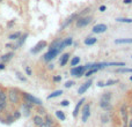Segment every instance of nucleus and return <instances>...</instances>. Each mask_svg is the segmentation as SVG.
I'll return each instance as SVG.
<instances>
[{"label": "nucleus", "instance_id": "f257e3e1", "mask_svg": "<svg viewBox=\"0 0 132 127\" xmlns=\"http://www.w3.org/2000/svg\"><path fill=\"white\" fill-rule=\"evenodd\" d=\"M7 98L9 99V102L13 103V104H18L19 101H20V95H19V91L16 89L12 88L8 90L7 93Z\"/></svg>", "mask_w": 132, "mask_h": 127}, {"label": "nucleus", "instance_id": "f03ea898", "mask_svg": "<svg viewBox=\"0 0 132 127\" xmlns=\"http://www.w3.org/2000/svg\"><path fill=\"white\" fill-rule=\"evenodd\" d=\"M22 96H23V98H24L27 102H30V103H32V104H36V105H38V106H41L42 105V101L38 99V98H36V97H34V96L30 95V94L22 93Z\"/></svg>", "mask_w": 132, "mask_h": 127}, {"label": "nucleus", "instance_id": "7ed1b4c3", "mask_svg": "<svg viewBox=\"0 0 132 127\" xmlns=\"http://www.w3.org/2000/svg\"><path fill=\"white\" fill-rule=\"evenodd\" d=\"M85 72H86V69H85L84 66H74L71 69V75L75 77H80L85 74Z\"/></svg>", "mask_w": 132, "mask_h": 127}, {"label": "nucleus", "instance_id": "20e7f679", "mask_svg": "<svg viewBox=\"0 0 132 127\" xmlns=\"http://www.w3.org/2000/svg\"><path fill=\"white\" fill-rule=\"evenodd\" d=\"M90 22H92V17H88V16H81V17H79L77 20V27L78 28L87 27Z\"/></svg>", "mask_w": 132, "mask_h": 127}, {"label": "nucleus", "instance_id": "39448f33", "mask_svg": "<svg viewBox=\"0 0 132 127\" xmlns=\"http://www.w3.org/2000/svg\"><path fill=\"white\" fill-rule=\"evenodd\" d=\"M46 45H48V43H46L45 41H41V42H38V43H37L36 45L31 49V50H30V52L34 53V55H36V53L41 52L44 48H46Z\"/></svg>", "mask_w": 132, "mask_h": 127}, {"label": "nucleus", "instance_id": "423d86ee", "mask_svg": "<svg viewBox=\"0 0 132 127\" xmlns=\"http://www.w3.org/2000/svg\"><path fill=\"white\" fill-rule=\"evenodd\" d=\"M89 117H90V105L86 104L84 105V109H82V121L86 123Z\"/></svg>", "mask_w": 132, "mask_h": 127}, {"label": "nucleus", "instance_id": "0eeeda50", "mask_svg": "<svg viewBox=\"0 0 132 127\" xmlns=\"http://www.w3.org/2000/svg\"><path fill=\"white\" fill-rule=\"evenodd\" d=\"M107 29H108V27L105 24L98 23V24H96L93 27V32L94 34H103V32L107 31Z\"/></svg>", "mask_w": 132, "mask_h": 127}, {"label": "nucleus", "instance_id": "6e6552de", "mask_svg": "<svg viewBox=\"0 0 132 127\" xmlns=\"http://www.w3.org/2000/svg\"><path fill=\"white\" fill-rule=\"evenodd\" d=\"M58 53H59V51L58 50H49V52L44 55L43 59L45 60V61H50V60H52L55 57H57Z\"/></svg>", "mask_w": 132, "mask_h": 127}, {"label": "nucleus", "instance_id": "1a4fd4ad", "mask_svg": "<svg viewBox=\"0 0 132 127\" xmlns=\"http://www.w3.org/2000/svg\"><path fill=\"white\" fill-rule=\"evenodd\" d=\"M92 83H93V82H92V80H88L87 82H85L82 86L79 87V89H78V94H79V95H82V94H85L87 90H88L89 87L92 86Z\"/></svg>", "mask_w": 132, "mask_h": 127}, {"label": "nucleus", "instance_id": "9d476101", "mask_svg": "<svg viewBox=\"0 0 132 127\" xmlns=\"http://www.w3.org/2000/svg\"><path fill=\"white\" fill-rule=\"evenodd\" d=\"M77 17H78V15H77V14H72V15H71V16H70V17H68V19H67V20H66V21H65V22H64V23H63V25H62V27H60V30L65 29V28H66V27H67V25H68V24H71V23H72V22H73V21H74V19H77Z\"/></svg>", "mask_w": 132, "mask_h": 127}, {"label": "nucleus", "instance_id": "9b49d317", "mask_svg": "<svg viewBox=\"0 0 132 127\" xmlns=\"http://www.w3.org/2000/svg\"><path fill=\"white\" fill-rule=\"evenodd\" d=\"M85 98H81V99L79 101V102H78V104L75 105V107H74V111H73V117H74V118H77L78 117V113H79V110H80V107L82 106V104H84L85 103Z\"/></svg>", "mask_w": 132, "mask_h": 127}, {"label": "nucleus", "instance_id": "f8f14e48", "mask_svg": "<svg viewBox=\"0 0 132 127\" xmlns=\"http://www.w3.org/2000/svg\"><path fill=\"white\" fill-rule=\"evenodd\" d=\"M13 57H14V53L13 52L6 53V55H4V56H1V57H0V61H1V62H7V61H9V60H11Z\"/></svg>", "mask_w": 132, "mask_h": 127}, {"label": "nucleus", "instance_id": "ddd939ff", "mask_svg": "<svg viewBox=\"0 0 132 127\" xmlns=\"http://www.w3.org/2000/svg\"><path fill=\"white\" fill-rule=\"evenodd\" d=\"M100 106L102 107L104 111H109V110L112 109L111 104H110V102H105V101H100Z\"/></svg>", "mask_w": 132, "mask_h": 127}, {"label": "nucleus", "instance_id": "4468645a", "mask_svg": "<svg viewBox=\"0 0 132 127\" xmlns=\"http://www.w3.org/2000/svg\"><path fill=\"white\" fill-rule=\"evenodd\" d=\"M68 59H70V55L68 53H64V55L60 57V59H59V65L62 66H65L66 63H67V61H68Z\"/></svg>", "mask_w": 132, "mask_h": 127}, {"label": "nucleus", "instance_id": "2eb2a0df", "mask_svg": "<svg viewBox=\"0 0 132 127\" xmlns=\"http://www.w3.org/2000/svg\"><path fill=\"white\" fill-rule=\"evenodd\" d=\"M121 112H122V117H123V121H124V125L128 124V111H126V106L123 105L121 109Z\"/></svg>", "mask_w": 132, "mask_h": 127}, {"label": "nucleus", "instance_id": "dca6fc26", "mask_svg": "<svg viewBox=\"0 0 132 127\" xmlns=\"http://www.w3.org/2000/svg\"><path fill=\"white\" fill-rule=\"evenodd\" d=\"M97 42V38H95V37H87L86 39H85V45H94V44Z\"/></svg>", "mask_w": 132, "mask_h": 127}, {"label": "nucleus", "instance_id": "f3484780", "mask_svg": "<svg viewBox=\"0 0 132 127\" xmlns=\"http://www.w3.org/2000/svg\"><path fill=\"white\" fill-rule=\"evenodd\" d=\"M32 121H34V124H35V125L39 127V126L42 125V124L44 123V119L42 118L41 116H35L34 118H32Z\"/></svg>", "mask_w": 132, "mask_h": 127}, {"label": "nucleus", "instance_id": "a211bd4d", "mask_svg": "<svg viewBox=\"0 0 132 127\" xmlns=\"http://www.w3.org/2000/svg\"><path fill=\"white\" fill-rule=\"evenodd\" d=\"M115 44H132V38H119L115 41Z\"/></svg>", "mask_w": 132, "mask_h": 127}, {"label": "nucleus", "instance_id": "6ab92c4d", "mask_svg": "<svg viewBox=\"0 0 132 127\" xmlns=\"http://www.w3.org/2000/svg\"><path fill=\"white\" fill-rule=\"evenodd\" d=\"M63 95V90H56L53 91L52 94H50V95L48 96V99H51V98H55V97H58V96Z\"/></svg>", "mask_w": 132, "mask_h": 127}, {"label": "nucleus", "instance_id": "aec40b11", "mask_svg": "<svg viewBox=\"0 0 132 127\" xmlns=\"http://www.w3.org/2000/svg\"><path fill=\"white\" fill-rule=\"evenodd\" d=\"M27 37H28V34H24L23 36H20V37H19V38H18L19 42H18V45H16V48H19V46L22 45V44L26 42V38H27Z\"/></svg>", "mask_w": 132, "mask_h": 127}, {"label": "nucleus", "instance_id": "412c9836", "mask_svg": "<svg viewBox=\"0 0 132 127\" xmlns=\"http://www.w3.org/2000/svg\"><path fill=\"white\" fill-rule=\"evenodd\" d=\"M116 21L121 23H132V19L130 17H118V19H116Z\"/></svg>", "mask_w": 132, "mask_h": 127}, {"label": "nucleus", "instance_id": "4be33fe9", "mask_svg": "<svg viewBox=\"0 0 132 127\" xmlns=\"http://www.w3.org/2000/svg\"><path fill=\"white\" fill-rule=\"evenodd\" d=\"M111 99V93H104L101 97V101H105V102H110Z\"/></svg>", "mask_w": 132, "mask_h": 127}, {"label": "nucleus", "instance_id": "5701e85b", "mask_svg": "<svg viewBox=\"0 0 132 127\" xmlns=\"http://www.w3.org/2000/svg\"><path fill=\"white\" fill-rule=\"evenodd\" d=\"M97 70H98V69H96V68H90V69H87L86 72H85L84 75L88 77V76H90L92 74H94V73H97Z\"/></svg>", "mask_w": 132, "mask_h": 127}, {"label": "nucleus", "instance_id": "b1692460", "mask_svg": "<svg viewBox=\"0 0 132 127\" xmlns=\"http://www.w3.org/2000/svg\"><path fill=\"white\" fill-rule=\"evenodd\" d=\"M21 36V32H14V34H11L8 36V39H11V41H15V39H18L19 37Z\"/></svg>", "mask_w": 132, "mask_h": 127}, {"label": "nucleus", "instance_id": "393cba45", "mask_svg": "<svg viewBox=\"0 0 132 127\" xmlns=\"http://www.w3.org/2000/svg\"><path fill=\"white\" fill-rule=\"evenodd\" d=\"M56 116H57V118L60 119L62 121H64L66 119V117H65V114H64V112L63 111H56Z\"/></svg>", "mask_w": 132, "mask_h": 127}, {"label": "nucleus", "instance_id": "a878e982", "mask_svg": "<svg viewBox=\"0 0 132 127\" xmlns=\"http://www.w3.org/2000/svg\"><path fill=\"white\" fill-rule=\"evenodd\" d=\"M116 73H131L132 74V68H118L116 69Z\"/></svg>", "mask_w": 132, "mask_h": 127}, {"label": "nucleus", "instance_id": "bb28decb", "mask_svg": "<svg viewBox=\"0 0 132 127\" xmlns=\"http://www.w3.org/2000/svg\"><path fill=\"white\" fill-rule=\"evenodd\" d=\"M63 42H64L65 46H70V45H72V43H73V39H72V37H67V38L63 39Z\"/></svg>", "mask_w": 132, "mask_h": 127}, {"label": "nucleus", "instance_id": "cd10ccee", "mask_svg": "<svg viewBox=\"0 0 132 127\" xmlns=\"http://www.w3.org/2000/svg\"><path fill=\"white\" fill-rule=\"evenodd\" d=\"M79 62H80V58L79 57H74L72 60H71V66H73V67H74V66H77Z\"/></svg>", "mask_w": 132, "mask_h": 127}, {"label": "nucleus", "instance_id": "c85d7f7f", "mask_svg": "<svg viewBox=\"0 0 132 127\" xmlns=\"http://www.w3.org/2000/svg\"><path fill=\"white\" fill-rule=\"evenodd\" d=\"M101 120H102L103 124H107L108 121H109V117H108L107 113H103L102 116H101Z\"/></svg>", "mask_w": 132, "mask_h": 127}, {"label": "nucleus", "instance_id": "c756f323", "mask_svg": "<svg viewBox=\"0 0 132 127\" xmlns=\"http://www.w3.org/2000/svg\"><path fill=\"white\" fill-rule=\"evenodd\" d=\"M117 82H118L117 80H108V81L104 83V86H107V87L108 86H112V84H116Z\"/></svg>", "mask_w": 132, "mask_h": 127}, {"label": "nucleus", "instance_id": "7c9ffc66", "mask_svg": "<svg viewBox=\"0 0 132 127\" xmlns=\"http://www.w3.org/2000/svg\"><path fill=\"white\" fill-rule=\"evenodd\" d=\"M21 117V112L19 111V110H15V111H14V113H13V118L14 119H19Z\"/></svg>", "mask_w": 132, "mask_h": 127}, {"label": "nucleus", "instance_id": "2f4dec72", "mask_svg": "<svg viewBox=\"0 0 132 127\" xmlns=\"http://www.w3.org/2000/svg\"><path fill=\"white\" fill-rule=\"evenodd\" d=\"M45 123H46V124H49V125H50V126H52V125H53V120H52V118H51L50 116H46Z\"/></svg>", "mask_w": 132, "mask_h": 127}, {"label": "nucleus", "instance_id": "473e14b6", "mask_svg": "<svg viewBox=\"0 0 132 127\" xmlns=\"http://www.w3.org/2000/svg\"><path fill=\"white\" fill-rule=\"evenodd\" d=\"M6 105H7V102H4V101H0V112L4 111L5 107H6Z\"/></svg>", "mask_w": 132, "mask_h": 127}, {"label": "nucleus", "instance_id": "72a5a7b5", "mask_svg": "<svg viewBox=\"0 0 132 127\" xmlns=\"http://www.w3.org/2000/svg\"><path fill=\"white\" fill-rule=\"evenodd\" d=\"M16 77H18L19 80H21V81H23V82L27 81V79H26V77L23 76V75L21 74V73H16Z\"/></svg>", "mask_w": 132, "mask_h": 127}, {"label": "nucleus", "instance_id": "f704fd0d", "mask_svg": "<svg viewBox=\"0 0 132 127\" xmlns=\"http://www.w3.org/2000/svg\"><path fill=\"white\" fill-rule=\"evenodd\" d=\"M24 70H26V73H27V75H29V76H31V75H32L31 68H30L29 66H26V67H24Z\"/></svg>", "mask_w": 132, "mask_h": 127}, {"label": "nucleus", "instance_id": "c9c22d12", "mask_svg": "<svg viewBox=\"0 0 132 127\" xmlns=\"http://www.w3.org/2000/svg\"><path fill=\"white\" fill-rule=\"evenodd\" d=\"M74 86V81H67L65 83V87L66 88H71V87H73Z\"/></svg>", "mask_w": 132, "mask_h": 127}, {"label": "nucleus", "instance_id": "e433bc0d", "mask_svg": "<svg viewBox=\"0 0 132 127\" xmlns=\"http://www.w3.org/2000/svg\"><path fill=\"white\" fill-rule=\"evenodd\" d=\"M89 12H90V8H89V7H88V8H85L84 12H81V13L79 14V16H84L85 14H86V13H89Z\"/></svg>", "mask_w": 132, "mask_h": 127}, {"label": "nucleus", "instance_id": "4c0bfd02", "mask_svg": "<svg viewBox=\"0 0 132 127\" xmlns=\"http://www.w3.org/2000/svg\"><path fill=\"white\" fill-rule=\"evenodd\" d=\"M60 105H62V106H68V105H70V102H68L67 99H64L60 102Z\"/></svg>", "mask_w": 132, "mask_h": 127}, {"label": "nucleus", "instance_id": "58836bf2", "mask_svg": "<svg viewBox=\"0 0 132 127\" xmlns=\"http://www.w3.org/2000/svg\"><path fill=\"white\" fill-rule=\"evenodd\" d=\"M60 80H62V77H60L59 75H58V76H53V81L55 82H59Z\"/></svg>", "mask_w": 132, "mask_h": 127}, {"label": "nucleus", "instance_id": "ea45409f", "mask_svg": "<svg viewBox=\"0 0 132 127\" xmlns=\"http://www.w3.org/2000/svg\"><path fill=\"white\" fill-rule=\"evenodd\" d=\"M38 113L39 114H44V113H45V110H44L43 107H39V109H38Z\"/></svg>", "mask_w": 132, "mask_h": 127}, {"label": "nucleus", "instance_id": "a19ab883", "mask_svg": "<svg viewBox=\"0 0 132 127\" xmlns=\"http://www.w3.org/2000/svg\"><path fill=\"white\" fill-rule=\"evenodd\" d=\"M105 9H107V7H105L104 5H102V6H100V8H98V11H100V12H104Z\"/></svg>", "mask_w": 132, "mask_h": 127}, {"label": "nucleus", "instance_id": "79ce46f5", "mask_svg": "<svg viewBox=\"0 0 132 127\" xmlns=\"http://www.w3.org/2000/svg\"><path fill=\"white\" fill-rule=\"evenodd\" d=\"M39 127H52V126H50V125H49V124H46V123H45V121H44V123H43V124H42V125H41V126H39Z\"/></svg>", "mask_w": 132, "mask_h": 127}, {"label": "nucleus", "instance_id": "37998d69", "mask_svg": "<svg viewBox=\"0 0 132 127\" xmlns=\"http://www.w3.org/2000/svg\"><path fill=\"white\" fill-rule=\"evenodd\" d=\"M5 62H0V70H2V69H5Z\"/></svg>", "mask_w": 132, "mask_h": 127}, {"label": "nucleus", "instance_id": "c03bdc74", "mask_svg": "<svg viewBox=\"0 0 132 127\" xmlns=\"http://www.w3.org/2000/svg\"><path fill=\"white\" fill-rule=\"evenodd\" d=\"M124 4H125V5H130L131 4V2H132V0H124Z\"/></svg>", "mask_w": 132, "mask_h": 127}, {"label": "nucleus", "instance_id": "a18cd8bd", "mask_svg": "<svg viewBox=\"0 0 132 127\" xmlns=\"http://www.w3.org/2000/svg\"><path fill=\"white\" fill-rule=\"evenodd\" d=\"M97 86H98V87H104V83H103V82H98Z\"/></svg>", "mask_w": 132, "mask_h": 127}, {"label": "nucleus", "instance_id": "49530a36", "mask_svg": "<svg viewBox=\"0 0 132 127\" xmlns=\"http://www.w3.org/2000/svg\"><path fill=\"white\" fill-rule=\"evenodd\" d=\"M129 127H132V119L129 121Z\"/></svg>", "mask_w": 132, "mask_h": 127}, {"label": "nucleus", "instance_id": "de8ad7c7", "mask_svg": "<svg viewBox=\"0 0 132 127\" xmlns=\"http://www.w3.org/2000/svg\"><path fill=\"white\" fill-rule=\"evenodd\" d=\"M49 68H50V69H52V68H53V65H52V63H51V65H49Z\"/></svg>", "mask_w": 132, "mask_h": 127}, {"label": "nucleus", "instance_id": "09e8293b", "mask_svg": "<svg viewBox=\"0 0 132 127\" xmlns=\"http://www.w3.org/2000/svg\"><path fill=\"white\" fill-rule=\"evenodd\" d=\"M130 113H131V114H132V106H131V107H130Z\"/></svg>", "mask_w": 132, "mask_h": 127}, {"label": "nucleus", "instance_id": "8fccbe9b", "mask_svg": "<svg viewBox=\"0 0 132 127\" xmlns=\"http://www.w3.org/2000/svg\"><path fill=\"white\" fill-rule=\"evenodd\" d=\"M130 80H131V81H132V75H131V76H130Z\"/></svg>", "mask_w": 132, "mask_h": 127}, {"label": "nucleus", "instance_id": "3c124183", "mask_svg": "<svg viewBox=\"0 0 132 127\" xmlns=\"http://www.w3.org/2000/svg\"><path fill=\"white\" fill-rule=\"evenodd\" d=\"M124 127H126V125H124Z\"/></svg>", "mask_w": 132, "mask_h": 127}, {"label": "nucleus", "instance_id": "603ef678", "mask_svg": "<svg viewBox=\"0 0 132 127\" xmlns=\"http://www.w3.org/2000/svg\"><path fill=\"white\" fill-rule=\"evenodd\" d=\"M0 91H1V88H0Z\"/></svg>", "mask_w": 132, "mask_h": 127}, {"label": "nucleus", "instance_id": "864d4df0", "mask_svg": "<svg viewBox=\"0 0 132 127\" xmlns=\"http://www.w3.org/2000/svg\"><path fill=\"white\" fill-rule=\"evenodd\" d=\"M0 1H2V0H0Z\"/></svg>", "mask_w": 132, "mask_h": 127}]
</instances>
